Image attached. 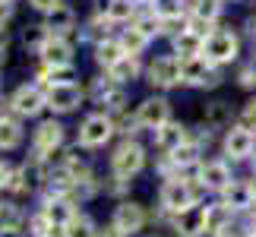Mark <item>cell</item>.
Masks as SVG:
<instances>
[{
	"instance_id": "1",
	"label": "cell",
	"mask_w": 256,
	"mask_h": 237,
	"mask_svg": "<svg viewBox=\"0 0 256 237\" xmlns=\"http://www.w3.org/2000/svg\"><path fill=\"white\" fill-rule=\"evenodd\" d=\"M196 200H200V186H193L186 180H168L164 190H162V206L168 212H177V215H184L186 209H193Z\"/></svg>"
},
{
	"instance_id": "2",
	"label": "cell",
	"mask_w": 256,
	"mask_h": 237,
	"mask_svg": "<svg viewBox=\"0 0 256 237\" xmlns=\"http://www.w3.org/2000/svg\"><path fill=\"white\" fill-rule=\"evenodd\" d=\"M202 57L209 64H228L238 57V35L234 32H224V28H215V32L206 38L202 44Z\"/></svg>"
},
{
	"instance_id": "3",
	"label": "cell",
	"mask_w": 256,
	"mask_h": 237,
	"mask_svg": "<svg viewBox=\"0 0 256 237\" xmlns=\"http://www.w3.org/2000/svg\"><path fill=\"white\" fill-rule=\"evenodd\" d=\"M136 124L149 126V130L158 133L164 124H171V108L164 98H146V102L140 104V111H136Z\"/></svg>"
},
{
	"instance_id": "4",
	"label": "cell",
	"mask_w": 256,
	"mask_h": 237,
	"mask_svg": "<svg viewBox=\"0 0 256 237\" xmlns=\"http://www.w3.org/2000/svg\"><path fill=\"white\" fill-rule=\"evenodd\" d=\"M111 164H114L117 177H130V174H136V171H140V168L146 164V152H142V146H136V142H124L120 149L114 152Z\"/></svg>"
},
{
	"instance_id": "5",
	"label": "cell",
	"mask_w": 256,
	"mask_h": 237,
	"mask_svg": "<svg viewBox=\"0 0 256 237\" xmlns=\"http://www.w3.org/2000/svg\"><path fill=\"white\" fill-rule=\"evenodd\" d=\"M114 133V124L108 120L104 114H92L86 117V124L80 126V142L82 146H104Z\"/></svg>"
},
{
	"instance_id": "6",
	"label": "cell",
	"mask_w": 256,
	"mask_h": 237,
	"mask_svg": "<svg viewBox=\"0 0 256 237\" xmlns=\"http://www.w3.org/2000/svg\"><path fill=\"white\" fill-rule=\"evenodd\" d=\"M180 79L190 86H215L218 79H215L209 60L200 54V57H190V60H180Z\"/></svg>"
},
{
	"instance_id": "7",
	"label": "cell",
	"mask_w": 256,
	"mask_h": 237,
	"mask_svg": "<svg viewBox=\"0 0 256 237\" xmlns=\"http://www.w3.org/2000/svg\"><path fill=\"white\" fill-rule=\"evenodd\" d=\"M142 224H146L142 206H136V202H120V206H117V212H114V228H117V231L136 234Z\"/></svg>"
},
{
	"instance_id": "8",
	"label": "cell",
	"mask_w": 256,
	"mask_h": 237,
	"mask_svg": "<svg viewBox=\"0 0 256 237\" xmlns=\"http://www.w3.org/2000/svg\"><path fill=\"white\" fill-rule=\"evenodd\" d=\"M152 82L155 86H162V88H171L180 82V57H158V60L152 64Z\"/></svg>"
},
{
	"instance_id": "9",
	"label": "cell",
	"mask_w": 256,
	"mask_h": 237,
	"mask_svg": "<svg viewBox=\"0 0 256 237\" xmlns=\"http://www.w3.org/2000/svg\"><path fill=\"white\" fill-rule=\"evenodd\" d=\"M206 222H209V206H193L184 215H177V231L184 237H200L206 234Z\"/></svg>"
},
{
	"instance_id": "10",
	"label": "cell",
	"mask_w": 256,
	"mask_h": 237,
	"mask_svg": "<svg viewBox=\"0 0 256 237\" xmlns=\"http://www.w3.org/2000/svg\"><path fill=\"white\" fill-rule=\"evenodd\" d=\"M44 104H48V98L38 92L35 86H22V88H19V92L13 95V111H16V114H22V117H35Z\"/></svg>"
},
{
	"instance_id": "11",
	"label": "cell",
	"mask_w": 256,
	"mask_h": 237,
	"mask_svg": "<svg viewBox=\"0 0 256 237\" xmlns=\"http://www.w3.org/2000/svg\"><path fill=\"white\" fill-rule=\"evenodd\" d=\"M224 152H228L234 162L247 158L253 152V133L247 130V126H234V130H228V136H224Z\"/></svg>"
},
{
	"instance_id": "12",
	"label": "cell",
	"mask_w": 256,
	"mask_h": 237,
	"mask_svg": "<svg viewBox=\"0 0 256 237\" xmlns=\"http://www.w3.org/2000/svg\"><path fill=\"white\" fill-rule=\"evenodd\" d=\"M42 57L48 66H70L73 60V44L66 38H48L42 48Z\"/></svg>"
},
{
	"instance_id": "13",
	"label": "cell",
	"mask_w": 256,
	"mask_h": 237,
	"mask_svg": "<svg viewBox=\"0 0 256 237\" xmlns=\"http://www.w3.org/2000/svg\"><path fill=\"white\" fill-rule=\"evenodd\" d=\"M200 180L202 186H209V190H228L231 186V171L224 162H206L200 168Z\"/></svg>"
},
{
	"instance_id": "14",
	"label": "cell",
	"mask_w": 256,
	"mask_h": 237,
	"mask_svg": "<svg viewBox=\"0 0 256 237\" xmlns=\"http://www.w3.org/2000/svg\"><path fill=\"white\" fill-rule=\"evenodd\" d=\"M253 200H256V190L247 180H231V186L224 190V206L228 209H250Z\"/></svg>"
},
{
	"instance_id": "15",
	"label": "cell",
	"mask_w": 256,
	"mask_h": 237,
	"mask_svg": "<svg viewBox=\"0 0 256 237\" xmlns=\"http://www.w3.org/2000/svg\"><path fill=\"white\" fill-rule=\"evenodd\" d=\"M80 102H82V92H80L76 86H57V88H51V92H48V104H51L54 111H60V114L73 111Z\"/></svg>"
},
{
	"instance_id": "16",
	"label": "cell",
	"mask_w": 256,
	"mask_h": 237,
	"mask_svg": "<svg viewBox=\"0 0 256 237\" xmlns=\"http://www.w3.org/2000/svg\"><path fill=\"white\" fill-rule=\"evenodd\" d=\"M60 142H64V126L57 124V120H44V124L35 130V146H38V152H54Z\"/></svg>"
},
{
	"instance_id": "17",
	"label": "cell",
	"mask_w": 256,
	"mask_h": 237,
	"mask_svg": "<svg viewBox=\"0 0 256 237\" xmlns=\"http://www.w3.org/2000/svg\"><path fill=\"white\" fill-rule=\"evenodd\" d=\"M155 140H158V149L162 152H174V149H180V146L186 142V130L180 124H164L158 133H155Z\"/></svg>"
},
{
	"instance_id": "18",
	"label": "cell",
	"mask_w": 256,
	"mask_h": 237,
	"mask_svg": "<svg viewBox=\"0 0 256 237\" xmlns=\"http://www.w3.org/2000/svg\"><path fill=\"white\" fill-rule=\"evenodd\" d=\"M73 10H66V6H57V10H51L48 13V22H44V28L48 32H54V38H60V35H66L73 28Z\"/></svg>"
},
{
	"instance_id": "19",
	"label": "cell",
	"mask_w": 256,
	"mask_h": 237,
	"mask_svg": "<svg viewBox=\"0 0 256 237\" xmlns=\"http://www.w3.org/2000/svg\"><path fill=\"white\" fill-rule=\"evenodd\" d=\"M202 38H196L190 28H186V32H180L174 38V48H177V54H180V60H190V57H200L202 54Z\"/></svg>"
},
{
	"instance_id": "20",
	"label": "cell",
	"mask_w": 256,
	"mask_h": 237,
	"mask_svg": "<svg viewBox=\"0 0 256 237\" xmlns=\"http://www.w3.org/2000/svg\"><path fill=\"white\" fill-rule=\"evenodd\" d=\"M124 57H126V54H124L120 42H102V44L95 48V60L102 64V66H108V70H114V66L120 64Z\"/></svg>"
},
{
	"instance_id": "21",
	"label": "cell",
	"mask_w": 256,
	"mask_h": 237,
	"mask_svg": "<svg viewBox=\"0 0 256 237\" xmlns=\"http://www.w3.org/2000/svg\"><path fill=\"white\" fill-rule=\"evenodd\" d=\"M42 215H44V218L51 222V224H57V228H66L76 212H73L64 200H48V206H44V212H42Z\"/></svg>"
},
{
	"instance_id": "22",
	"label": "cell",
	"mask_w": 256,
	"mask_h": 237,
	"mask_svg": "<svg viewBox=\"0 0 256 237\" xmlns=\"http://www.w3.org/2000/svg\"><path fill=\"white\" fill-rule=\"evenodd\" d=\"M64 237H98V234H95V224L88 215H73L70 224L64 228Z\"/></svg>"
},
{
	"instance_id": "23",
	"label": "cell",
	"mask_w": 256,
	"mask_h": 237,
	"mask_svg": "<svg viewBox=\"0 0 256 237\" xmlns=\"http://www.w3.org/2000/svg\"><path fill=\"white\" fill-rule=\"evenodd\" d=\"M19 140H22L19 124L10 117H0V149H13V146H19Z\"/></svg>"
},
{
	"instance_id": "24",
	"label": "cell",
	"mask_w": 256,
	"mask_h": 237,
	"mask_svg": "<svg viewBox=\"0 0 256 237\" xmlns=\"http://www.w3.org/2000/svg\"><path fill=\"white\" fill-rule=\"evenodd\" d=\"M102 10H104V16L111 19V22H124V19L133 16V4H130V0H104Z\"/></svg>"
},
{
	"instance_id": "25",
	"label": "cell",
	"mask_w": 256,
	"mask_h": 237,
	"mask_svg": "<svg viewBox=\"0 0 256 237\" xmlns=\"http://www.w3.org/2000/svg\"><path fill=\"white\" fill-rule=\"evenodd\" d=\"M136 76H140V64H136V57H124V60L111 70L114 82H130V79H136Z\"/></svg>"
},
{
	"instance_id": "26",
	"label": "cell",
	"mask_w": 256,
	"mask_h": 237,
	"mask_svg": "<svg viewBox=\"0 0 256 237\" xmlns=\"http://www.w3.org/2000/svg\"><path fill=\"white\" fill-rule=\"evenodd\" d=\"M196 158H200V146H196V142H184L180 149L171 152V162L177 168H190V164H196Z\"/></svg>"
},
{
	"instance_id": "27",
	"label": "cell",
	"mask_w": 256,
	"mask_h": 237,
	"mask_svg": "<svg viewBox=\"0 0 256 237\" xmlns=\"http://www.w3.org/2000/svg\"><path fill=\"white\" fill-rule=\"evenodd\" d=\"M146 42H149L146 35H140L136 28H126V35L120 38V48H124V54H126V57H136V54H140L142 48H146Z\"/></svg>"
},
{
	"instance_id": "28",
	"label": "cell",
	"mask_w": 256,
	"mask_h": 237,
	"mask_svg": "<svg viewBox=\"0 0 256 237\" xmlns=\"http://www.w3.org/2000/svg\"><path fill=\"white\" fill-rule=\"evenodd\" d=\"M228 120H231V114H228V104L224 102H212L206 108V126H224Z\"/></svg>"
},
{
	"instance_id": "29",
	"label": "cell",
	"mask_w": 256,
	"mask_h": 237,
	"mask_svg": "<svg viewBox=\"0 0 256 237\" xmlns=\"http://www.w3.org/2000/svg\"><path fill=\"white\" fill-rule=\"evenodd\" d=\"M44 79L51 82V88H57V86H73L76 73H73V66H51V70L44 73Z\"/></svg>"
},
{
	"instance_id": "30",
	"label": "cell",
	"mask_w": 256,
	"mask_h": 237,
	"mask_svg": "<svg viewBox=\"0 0 256 237\" xmlns=\"http://www.w3.org/2000/svg\"><path fill=\"white\" fill-rule=\"evenodd\" d=\"M180 6H184V0H152V13L158 16V19L180 16Z\"/></svg>"
},
{
	"instance_id": "31",
	"label": "cell",
	"mask_w": 256,
	"mask_h": 237,
	"mask_svg": "<svg viewBox=\"0 0 256 237\" xmlns=\"http://www.w3.org/2000/svg\"><path fill=\"white\" fill-rule=\"evenodd\" d=\"M218 0H196L193 6V19H202V22H215V16H218Z\"/></svg>"
},
{
	"instance_id": "32",
	"label": "cell",
	"mask_w": 256,
	"mask_h": 237,
	"mask_svg": "<svg viewBox=\"0 0 256 237\" xmlns=\"http://www.w3.org/2000/svg\"><path fill=\"white\" fill-rule=\"evenodd\" d=\"M231 209L228 206H209V222H206V231H222L224 222H228Z\"/></svg>"
},
{
	"instance_id": "33",
	"label": "cell",
	"mask_w": 256,
	"mask_h": 237,
	"mask_svg": "<svg viewBox=\"0 0 256 237\" xmlns=\"http://www.w3.org/2000/svg\"><path fill=\"white\" fill-rule=\"evenodd\" d=\"M73 184L76 180H73V171H70V168H57V171L51 174V190L54 193H66Z\"/></svg>"
},
{
	"instance_id": "34",
	"label": "cell",
	"mask_w": 256,
	"mask_h": 237,
	"mask_svg": "<svg viewBox=\"0 0 256 237\" xmlns=\"http://www.w3.org/2000/svg\"><path fill=\"white\" fill-rule=\"evenodd\" d=\"M26 48H38V51H42L44 48V42H48V28L44 26H32V28H26Z\"/></svg>"
},
{
	"instance_id": "35",
	"label": "cell",
	"mask_w": 256,
	"mask_h": 237,
	"mask_svg": "<svg viewBox=\"0 0 256 237\" xmlns=\"http://www.w3.org/2000/svg\"><path fill=\"white\" fill-rule=\"evenodd\" d=\"M133 28H136V32H140V35L152 38L155 32H158V16H142V19H140V22H136Z\"/></svg>"
},
{
	"instance_id": "36",
	"label": "cell",
	"mask_w": 256,
	"mask_h": 237,
	"mask_svg": "<svg viewBox=\"0 0 256 237\" xmlns=\"http://www.w3.org/2000/svg\"><path fill=\"white\" fill-rule=\"evenodd\" d=\"M13 184V171H10L6 162H0V186H10Z\"/></svg>"
},
{
	"instance_id": "37",
	"label": "cell",
	"mask_w": 256,
	"mask_h": 237,
	"mask_svg": "<svg viewBox=\"0 0 256 237\" xmlns=\"http://www.w3.org/2000/svg\"><path fill=\"white\" fill-rule=\"evenodd\" d=\"M240 86H247V88L256 86V70H253V66H247V70L240 73Z\"/></svg>"
},
{
	"instance_id": "38",
	"label": "cell",
	"mask_w": 256,
	"mask_h": 237,
	"mask_svg": "<svg viewBox=\"0 0 256 237\" xmlns=\"http://www.w3.org/2000/svg\"><path fill=\"white\" fill-rule=\"evenodd\" d=\"M244 120H247L250 126H256V102H250L247 108H244Z\"/></svg>"
},
{
	"instance_id": "39",
	"label": "cell",
	"mask_w": 256,
	"mask_h": 237,
	"mask_svg": "<svg viewBox=\"0 0 256 237\" xmlns=\"http://www.w3.org/2000/svg\"><path fill=\"white\" fill-rule=\"evenodd\" d=\"M35 10H44V13H51V10H57V0H32Z\"/></svg>"
},
{
	"instance_id": "40",
	"label": "cell",
	"mask_w": 256,
	"mask_h": 237,
	"mask_svg": "<svg viewBox=\"0 0 256 237\" xmlns=\"http://www.w3.org/2000/svg\"><path fill=\"white\" fill-rule=\"evenodd\" d=\"M10 13H13V10H10V4H4V0H0V26L10 19Z\"/></svg>"
},
{
	"instance_id": "41",
	"label": "cell",
	"mask_w": 256,
	"mask_h": 237,
	"mask_svg": "<svg viewBox=\"0 0 256 237\" xmlns=\"http://www.w3.org/2000/svg\"><path fill=\"white\" fill-rule=\"evenodd\" d=\"M98 237H126V234H124V231H117V228H114V224H111V228H104V231H102V234H98Z\"/></svg>"
},
{
	"instance_id": "42",
	"label": "cell",
	"mask_w": 256,
	"mask_h": 237,
	"mask_svg": "<svg viewBox=\"0 0 256 237\" xmlns=\"http://www.w3.org/2000/svg\"><path fill=\"white\" fill-rule=\"evenodd\" d=\"M6 42H10V38H6V32L0 28V54H4V57H6Z\"/></svg>"
},
{
	"instance_id": "43",
	"label": "cell",
	"mask_w": 256,
	"mask_h": 237,
	"mask_svg": "<svg viewBox=\"0 0 256 237\" xmlns=\"http://www.w3.org/2000/svg\"><path fill=\"white\" fill-rule=\"evenodd\" d=\"M0 237H19V228H0Z\"/></svg>"
},
{
	"instance_id": "44",
	"label": "cell",
	"mask_w": 256,
	"mask_h": 237,
	"mask_svg": "<svg viewBox=\"0 0 256 237\" xmlns=\"http://www.w3.org/2000/svg\"><path fill=\"white\" fill-rule=\"evenodd\" d=\"M222 237H231V234H222Z\"/></svg>"
},
{
	"instance_id": "45",
	"label": "cell",
	"mask_w": 256,
	"mask_h": 237,
	"mask_svg": "<svg viewBox=\"0 0 256 237\" xmlns=\"http://www.w3.org/2000/svg\"><path fill=\"white\" fill-rule=\"evenodd\" d=\"M253 171H256V162H253Z\"/></svg>"
},
{
	"instance_id": "46",
	"label": "cell",
	"mask_w": 256,
	"mask_h": 237,
	"mask_svg": "<svg viewBox=\"0 0 256 237\" xmlns=\"http://www.w3.org/2000/svg\"><path fill=\"white\" fill-rule=\"evenodd\" d=\"M250 237H256V234H250Z\"/></svg>"
},
{
	"instance_id": "47",
	"label": "cell",
	"mask_w": 256,
	"mask_h": 237,
	"mask_svg": "<svg viewBox=\"0 0 256 237\" xmlns=\"http://www.w3.org/2000/svg\"><path fill=\"white\" fill-rule=\"evenodd\" d=\"M4 4H6V0H4Z\"/></svg>"
}]
</instances>
